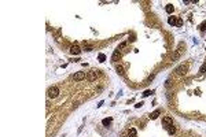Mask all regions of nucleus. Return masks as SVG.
<instances>
[{
    "mask_svg": "<svg viewBox=\"0 0 206 137\" xmlns=\"http://www.w3.org/2000/svg\"><path fill=\"white\" fill-rule=\"evenodd\" d=\"M181 25H183V19H181V18H177V23H176V26H177V27H180Z\"/></svg>",
    "mask_w": 206,
    "mask_h": 137,
    "instance_id": "obj_18",
    "label": "nucleus"
},
{
    "mask_svg": "<svg viewBox=\"0 0 206 137\" xmlns=\"http://www.w3.org/2000/svg\"><path fill=\"white\" fill-rule=\"evenodd\" d=\"M199 73H202V74H203V73H206V62H205V63H203V64L201 66V68H199Z\"/></svg>",
    "mask_w": 206,
    "mask_h": 137,
    "instance_id": "obj_15",
    "label": "nucleus"
},
{
    "mask_svg": "<svg viewBox=\"0 0 206 137\" xmlns=\"http://www.w3.org/2000/svg\"><path fill=\"white\" fill-rule=\"evenodd\" d=\"M106 60V55L105 54H100V55H99V62H105Z\"/></svg>",
    "mask_w": 206,
    "mask_h": 137,
    "instance_id": "obj_17",
    "label": "nucleus"
},
{
    "mask_svg": "<svg viewBox=\"0 0 206 137\" xmlns=\"http://www.w3.org/2000/svg\"><path fill=\"white\" fill-rule=\"evenodd\" d=\"M205 29H206V21H205V22H202L201 25H199V30H202V32H203Z\"/></svg>",
    "mask_w": 206,
    "mask_h": 137,
    "instance_id": "obj_16",
    "label": "nucleus"
},
{
    "mask_svg": "<svg viewBox=\"0 0 206 137\" xmlns=\"http://www.w3.org/2000/svg\"><path fill=\"white\" fill-rule=\"evenodd\" d=\"M168 23H169V25H172V26H176V23H177V18H176V17H169Z\"/></svg>",
    "mask_w": 206,
    "mask_h": 137,
    "instance_id": "obj_8",
    "label": "nucleus"
},
{
    "mask_svg": "<svg viewBox=\"0 0 206 137\" xmlns=\"http://www.w3.org/2000/svg\"><path fill=\"white\" fill-rule=\"evenodd\" d=\"M162 125H164L165 129H168L169 126H172L173 125V119L170 118V116H164V118H162Z\"/></svg>",
    "mask_w": 206,
    "mask_h": 137,
    "instance_id": "obj_3",
    "label": "nucleus"
},
{
    "mask_svg": "<svg viewBox=\"0 0 206 137\" xmlns=\"http://www.w3.org/2000/svg\"><path fill=\"white\" fill-rule=\"evenodd\" d=\"M115 70H117V73L120 74V75H122V74H124V68H122V66H117V67H115Z\"/></svg>",
    "mask_w": 206,
    "mask_h": 137,
    "instance_id": "obj_12",
    "label": "nucleus"
},
{
    "mask_svg": "<svg viewBox=\"0 0 206 137\" xmlns=\"http://www.w3.org/2000/svg\"><path fill=\"white\" fill-rule=\"evenodd\" d=\"M80 52H81V49L77 47V45H73V47L70 48V54H72V55H78Z\"/></svg>",
    "mask_w": 206,
    "mask_h": 137,
    "instance_id": "obj_6",
    "label": "nucleus"
},
{
    "mask_svg": "<svg viewBox=\"0 0 206 137\" xmlns=\"http://www.w3.org/2000/svg\"><path fill=\"white\" fill-rule=\"evenodd\" d=\"M161 114V110H155L154 112H151V115H150V119H157Z\"/></svg>",
    "mask_w": 206,
    "mask_h": 137,
    "instance_id": "obj_7",
    "label": "nucleus"
},
{
    "mask_svg": "<svg viewBox=\"0 0 206 137\" xmlns=\"http://www.w3.org/2000/svg\"><path fill=\"white\" fill-rule=\"evenodd\" d=\"M166 130H168L169 134H175V133H176V128H175L173 125H172V126H169V128L166 129Z\"/></svg>",
    "mask_w": 206,
    "mask_h": 137,
    "instance_id": "obj_9",
    "label": "nucleus"
},
{
    "mask_svg": "<svg viewBox=\"0 0 206 137\" xmlns=\"http://www.w3.org/2000/svg\"><path fill=\"white\" fill-rule=\"evenodd\" d=\"M151 93H153V90H146V92L143 93V96H144V97H147V96H150Z\"/></svg>",
    "mask_w": 206,
    "mask_h": 137,
    "instance_id": "obj_19",
    "label": "nucleus"
},
{
    "mask_svg": "<svg viewBox=\"0 0 206 137\" xmlns=\"http://www.w3.org/2000/svg\"><path fill=\"white\" fill-rule=\"evenodd\" d=\"M98 70L96 71H89L88 74H87V80H88V81H95V80H96V77H98Z\"/></svg>",
    "mask_w": 206,
    "mask_h": 137,
    "instance_id": "obj_4",
    "label": "nucleus"
},
{
    "mask_svg": "<svg viewBox=\"0 0 206 137\" xmlns=\"http://www.w3.org/2000/svg\"><path fill=\"white\" fill-rule=\"evenodd\" d=\"M187 70H188V64H181V66H179V67L176 68V73L179 74V75H184V74L187 73Z\"/></svg>",
    "mask_w": 206,
    "mask_h": 137,
    "instance_id": "obj_2",
    "label": "nucleus"
},
{
    "mask_svg": "<svg viewBox=\"0 0 206 137\" xmlns=\"http://www.w3.org/2000/svg\"><path fill=\"white\" fill-rule=\"evenodd\" d=\"M136 136H137V133H136V129L130 128V129H129V137H136Z\"/></svg>",
    "mask_w": 206,
    "mask_h": 137,
    "instance_id": "obj_11",
    "label": "nucleus"
},
{
    "mask_svg": "<svg viewBox=\"0 0 206 137\" xmlns=\"http://www.w3.org/2000/svg\"><path fill=\"white\" fill-rule=\"evenodd\" d=\"M165 11H166L168 14H172L173 13V6L172 4H168L166 7H165Z\"/></svg>",
    "mask_w": 206,
    "mask_h": 137,
    "instance_id": "obj_10",
    "label": "nucleus"
},
{
    "mask_svg": "<svg viewBox=\"0 0 206 137\" xmlns=\"http://www.w3.org/2000/svg\"><path fill=\"white\" fill-rule=\"evenodd\" d=\"M125 45H126V43H121V44H120V48H124Z\"/></svg>",
    "mask_w": 206,
    "mask_h": 137,
    "instance_id": "obj_20",
    "label": "nucleus"
},
{
    "mask_svg": "<svg viewBox=\"0 0 206 137\" xmlns=\"http://www.w3.org/2000/svg\"><path fill=\"white\" fill-rule=\"evenodd\" d=\"M111 121H113L111 118H107V119H103V121H102V123L105 125V126H107V125H110V123H111Z\"/></svg>",
    "mask_w": 206,
    "mask_h": 137,
    "instance_id": "obj_14",
    "label": "nucleus"
},
{
    "mask_svg": "<svg viewBox=\"0 0 206 137\" xmlns=\"http://www.w3.org/2000/svg\"><path fill=\"white\" fill-rule=\"evenodd\" d=\"M73 78H74V81H81V80L85 78V73L84 71H78V73H76L73 75Z\"/></svg>",
    "mask_w": 206,
    "mask_h": 137,
    "instance_id": "obj_5",
    "label": "nucleus"
},
{
    "mask_svg": "<svg viewBox=\"0 0 206 137\" xmlns=\"http://www.w3.org/2000/svg\"><path fill=\"white\" fill-rule=\"evenodd\" d=\"M47 95H48V97L55 99L59 95V88H58V86H51L50 89L47 90Z\"/></svg>",
    "mask_w": 206,
    "mask_h": 137,
    "instance_id": "obj_1",
    "label": "nucleus"
},
{
    "mask_svg": "<svg viewBox=\"0 0 206 137\" xmlns=\"http://www.w3.org/2000/svg\"><path fill=\"white\" fill-rule=\"evenodd\" d=\"M84 48H85V51H92V49H93V47H92V45H88V43H84Z\"/></svg>",
    "mask_w": 206,
    "mask_h": 137,
    "instance_id": "obj_13",
    "label": "nucleus"
}]
</instances>
